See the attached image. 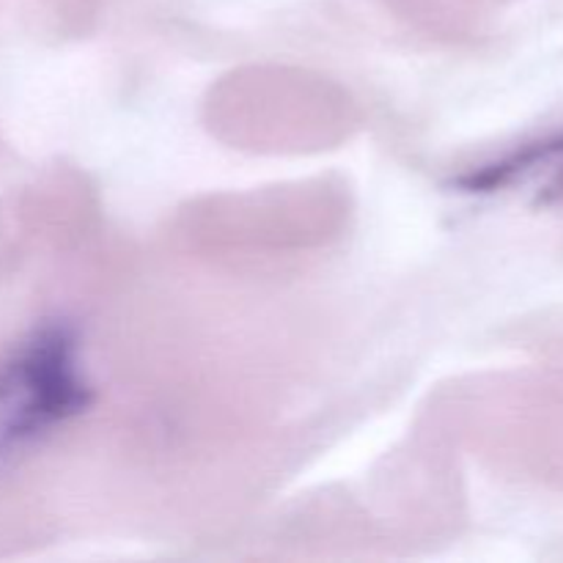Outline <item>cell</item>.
<instances>
[{
    "instance_id": "6da1fadb",
    "label": "cell",
    "mask_w": 563,
    "mask_h": 563,
    "mask_svg": "<svg viewBox=\"0 0 563 563\" xmlns=\"http://www.w3.org/2000/svg\"><path fill=\"white\" fill-rule=\"evenodd\" d=\"M91 401L75 333L60 324L36 330L0 361V467L86 412Z\"/></svg>"
},
{
    "instance_id": "7a4b0ae2",
    "label": "cell",
    "mask_w": 563,
    "mask_h": 563,
    "mask_svg": "<svg viewBox=\"0 0 563 563\" xmlns=\"http://www.w3.org/2000/svg\"><path fill=\"white\" fill-rule=\"evenodd\" d=\"M531 179H542L539 201H553V198L563 196V135L531 143V146L509 154L500 163L473 170L471 176L460 179V185L467 192H498Z\"/></svg>"
}]
</instances>
